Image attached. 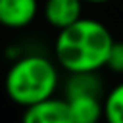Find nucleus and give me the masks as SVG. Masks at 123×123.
Segmentation results:
<instances>
[{"label": "nucleus", "instance_id": "nucleus-1", "mask_svg": "<svg viewBox=\"0 0 123 123\" xmlns=\"http://www.w3.org/2000/svg\"><path fill=\"white\" fill-rule=\"evenodd\" d=\"M110 29L90 17H83L71 27L58 31L54 42V56L62 69L71 73H98L108 65L113 46Z\"/></svg>", "mask_w": 123, "mask_h": 123}, {"label": "nucleus", "instance_id": "nucleus-2", "mask_svg": "<svg viewBox=\"0 0 123 123\" xmlns=\"http://www.w3.org/2000/svg\"><path fill=\"white\" fill-rule=\"evenodd\" d=\"M58 83V65L42 54L15 58L6 73V92L13 104L23 108L54 98Z\"/></svg>", "mask_w": 123, "mask_h": 123}, {"label": "nucleus", "instance_id": "nucleus-3", "mask_svg": "<svg viewBox=\"0 0 123 123\" xmlns=\"http://www.w3.org/2000/svg\"><path fill=\"white\" fill-rule=\"evenodd\" d=\"M83 0H44L42 15L50 27L63 31L83 19Z\"/></svg>", "mask_w": 123, "mask_h": 123}, {"label": "nucleus", "instance_id": "nucleus-4", "mask_svg": "<svg viewBox=\"0 0 123 123\" xmlns=\"http://www.w3.org/2000/svg\"><path fill=\"white\" fill-rule=\"evenodd\" d=\"M21 123H75L67 100L50 98L31 108H25Z\"/></svg>", "mask_w": 123, "mask_h": 123}, {"label": "nucleus", "instance_id": "nucleus-5", "mask_svg": "<svg viewBox=\"0 0 123 123\" xmlns=\"http://www.w3.org/2000/svg\"><path fill=\"white\" fill-rule=\"evenodd\" d=\"M38 10V0H0V21L8 29H23L35 21Z\"/></svg>", "mask_w": 123, "mask_h": 123}, {"label": "nucleus", "instance_id": "nucleus-6", "mask_svg": "<svg viewBox=\"0 0 123 123\" xmlns=\"http://www.w3.org/2000/svg\"><path fill=\"white\" fill-rule=\"evenodd\" d=\"M75 123H100L104 119V102L100 96H73L65 98Z\"/></svg>", "mask_w": 123, "mask_h": 123}, {"label": "nucleus", "instance_id": "nucleus-7", "mask_svg": "<svg viewBox=\"0 0 123 123\" xmlns=\"http://www.w3.org/2000/svg\"><path fill=\"white\" fill-rule=\"evenodd\" d=\"M100 96L102 79L98 73H71L65 81V98L73 96Z\"/></svg>", "mask_w": 123, "mask_h": 123}, {"label": "nucleus", "instance_id": "nucleus-8", "mask_svg": "<svg viewBox=\"0 0 123 123\" xmlns=\"http://www.w3.org/2000/svg\"><path fill=\"white\" fill-rule=\"evenodd\" d=\"M106 123H123V83L115 85L104 98Z\"/></svg>", "mask_w": 123, "mask_h": 123}, {"label": "nucleus", "instance_id": "nucleus-9", "mask_svg": "<svg viewBox=\"0 0 123 123\" xmlns=\"http://www.w3.org/2000/svg\"><path fill=\"white\" fill-rule=\"evenodd\" d=\"M108 69H111L113 73L123 75V40H115L108 58Z\"/></svg>", "mask_w": 123, "mask_h": 123}, {"label": "nucleus", "instance_id": "nucleus-10", "mask_svg": "<svg viewBox=\"0 0 123 123\" xmlns=\"http://www.w3.org/2000/svg\"><path fill=\"white\" fill-rule=\"evenodd\" d=\"M86 4H106V2H111V0H83Z\"/></svg>", "mask_w": 123, "mask_h": 123}]
</instances>
